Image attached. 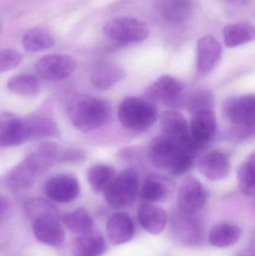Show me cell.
Masks as SVG:
<instances>
[{"mask_svg":"<svg viewBox=\"0 0 255 256\" xmlns=\"http://www.w3.org/2000/svg\"><path fill=\"white\" fill-rule=\"evenodd\" d=\"M160 128L163 136L175 142L196 158L205 148L192 138L190 124L180 112L174 110L163 112L160 117Z\"/></svg>","mask_w":255,"mask_h":256,"instance_id":"cell-7","label":"cell"},{"mask_svg":"<svg viewBox=\"0 0 255 256\" xmlns=\"http://www.w3.org/2000/svg\"><path fill=\"white\" fill-rule=\"evenodd\" d=\"M22 44L27 52H35L52 48L55 40L44 30H33L23 36Z\"/></svg>","mask_w":255,"mask_h":256,"instance_id":"cell-32","label":"cell"},{"mask_svg":"<svg viewBox=\"0 0 255 256\" xmlns=\"http://www.w3.org/2000/svg\"><path fill=\"white\" fill-rule=\"evenodd\" d=\"M183 85L170 76H163L151 84L145 91V98L150 102H161L169 106H178L182 97Z\"/></svg>","mask_w":255,"mask_h":256,"instance_id":"cell-13","label":"cell"},{"mask_svg":"<svg viewBox=\"0 0 255 256\" xmlns=\"http://www.w3.org/2000/svg\"><path fill=\"white\" fill-rule=\"evenodd\" d=\"M25 142L23 117L0 110V147H13Z\"/></svg>","mask_w":255,"mask_h":256,"instance_id":"cell-15","label":"cell"},{"mask_svg":"<svg viewBox=\"0 0 255 256\" xmlns=\"http://www.w3.org/2000/svg\"><path fill=\"white\" fill-rule=\"evenodd\" d=\"M7 88L18 96L31 98L38 96L41 85L37 76L28 74H20L9 79Z\"/></svg>","mask_w":255,"mask_h":256,"instance_id":"cell-28","label":"cell"},{"mask_svg":"<svg viewBox=\"0 0 255 256\" xmlns=\"http://www.w3.org/2000/svg\"><path fill=\"white\" fill-rule=\"evenodd\" d=\"M241 228L236 224L220 222L214 225L208 236V240L212 246L221 249L236 244L241 239Z\"/></svg>","mask_w":255,"mask_h":256,"instance_id":"cell-26","label":"cell"},{"mask_svg":"<svg viewBox=\"0 0 255 256\" xmlns=\"http://www.w3.org/2000/svg\"><path fill=\"white\" fill-rule=\"evenodd\" d=\"M138 220L141 226L151 234L161 233L168 222L166 210L152 203H144L138 210Z\"/></svg>","mask_w":255,"mask_h":256,"instance_id":"cell-22","label":"cell"},{"mask_svg":"<svg viewBox=\"0 0 255 256\" xmlns=\"http://www.w3.org/2000/svg\"><path fill=\"white\" fill-rule=\"evenodd\" d=\"M193 9V0H158L157 2V10L160 18L174 25L187 20Z\"/></svg>","mask_w":255,"mask_h":256,"instance_id":"cell-21","label":"cell"},{"mask_svg":"<svg viewBox=\"0 0 255 256\" xmlns=\"http://www.w3.org/2000/svg\"><path fill=\"white\" fill-rule=\"evenodd\" d=\"M46 196L58 203H68L79 196L80 186L77 178L71 174H60L46 180L44 186Z\"/></svg>","mask_w":255,"mask_h":256,"instance_id":"cell-12","label":"cell"},{"mask_svg":"<svg viewBox=\"0 0 255 256\" xmlns=\"http://www.w3.org/2000/svg\"><path fill=\"white\" fill-rule=\"evenodd\" d=\"M9 206L4 197L0 195V220L3 219L8 212Z\"/></svg>","mask_w":255,"mask_h":256,"instance_id":"cell-37","label":"cell"},{"mask_svg":"<svg viewBox=\"0 0 255 256\" xmlns=\"http://www.w3.org/2000/svg\"><path fill=\"white\" fill-rule=\"evenodd\" d=\"M76 68L74 58L65 54H50L37 60V73L43 79L56 81L70 76Z\"/></svg>","mask_w":255,"mask_h":256,"instance_id":"cell-11","label":"cell"},{"mask_svg":"<svg viewBox=\"0 0 255 256\" xmlns=\"http://www.w3.org/2000/svg\"><path fill=\"white\" fill-rule=\"evenodd\" d=\"M104 236L91 231L80 234L73 244V256H102L107 251Z\"/></svg>","mask_w":255,"mask_h":256,"instance_id":"cell-24","label":"cell"},{"mask_svg":"<svg viewBox=\"0 0 255 256\" xmlns=\"http://www.w3.org/2000/svg\"><path fill=\"white\" fill-rule=\"evenodd\" d=\"M208 192L200 180L193 176L186 178L178 190V210L186 214H199L206 204Z\"/></svg>","mask_w":255,"mask_h":256,"instance_id":"cell-10","label":"cell"},{"mask_svg":"<svg viewBox=\"0 0 255 256\" xmlns=\"http://www.w3.org/2000/svg\"><path fill=\"white\" fill-rule=\"evenodd\" d=\"M61 220L65 226L74 234L80 236L93 231L94 221L89 213L83 208L64 214Z\"/></svg>","mask_w":255,"mask_h":256,"instance_id":"cell-29","label":"cell"},{"mask_svg":"<svg viewBox=\"0 0 255 256\" xmlns=\"http://www.w3.org/2000/svg\"><path fill=\"white\" fill-rule=\"evenodd\" d=\"M118 120L129 130L141 132L151 127L157 120V110L146 98L127 97L120 104Z\"/></svg>","mask_w":255,"mask_h":256,"instance_id":"cell-5","label":"cell"},{"mask_svg":"<svg viewBox=\"0 0 255 256\" xmlns=\"http://www.w3.org/2000/svg\"><path fill=\"white\" fill-rule=\"evenodd\" d=\"M115 176V170L110 166L105 164L93 166L87 172L88 183L96 194L103 192Z\"/></svg>","mask_w":255,"mask_h":256,"instance_id":"cell-30","label":"cell"},{"mask_svg":"<svg viewBox=\"0 0 255 256\" xmlns=\"http://www.w3.org/2000/svg\"><path fill=\"white\" fill-rule=\"evenodd\" d=\"M139 176L133 168L123 170L103 191L105 200L110 207L122 209L131 206L137 196Z\"/></svg>","mask_w":255,"mask_h":256,"instance_id":"cell-6","label":"cell"},{"mask_svg":"<svg viewBox=\"0 0 255 256\" xmlns=\"http://www.w3.org/2000/svg\"><path fill=\"white\" fill-rule=\"evenodd\" d=\"M148 156L156 168L174 176H181L190 171L196 159L194 155L163 135L151 140Z\"/></svg>","mask_w":255,"mask_h":256,"instance_id":"cell-2","label":"cell"},{"mask_svg":"<svg viewBox=\"0 0 255 256\" xmlns=\"http://www.w3.org/2000/svg\"><path fill=\"white\" fill-rule=\"evenodd\" d=\"M198 214L183 213L178 210L172 221V230L175 238L182 244L196 246L203 242L205 227Z\"/></svg>","mask_w":255,"mask_h":256,"instance_id":"cell-9","label":"cell"},{"mask_svg":"<svg viewBox=\"0 0 255 256\" xmlns=\"http://www.w3.org/2000/svg\"><path fill=\"white\" fill-rule=\"evenodd\" d=\"M87 154L85 150L76 148H60L57 162L61 164H80L86 160Z\"/></svg>","mask_w":255,"mask_h":256,"instance_id":"cell-36","label":"cell"},{"mask_svg":"<svg viewBox=\"0 0 255 256\" xmlns=\"http://www.w3.org/2000/svg\"><path fill=\"white\" fill-rule=\"evenodd\" d=\"M58 149L59 146L52 142L40 144L4 176L6 186L14 191L29 188L40 174L56 162Z\"/></svg>","mask_w":255,"mask_h":256,"instance_id":"cell-1","label":"cell"},{"mask_svg":"<svg viewBox=\"0 0 255 256\" xmlns=\"http://www.w3.org/2000/svg\"><path fill=\"white\" fill-rule=\"evenodd\" d=\"M238 182L242 192L247 196L255 194V156L253 153L242 162L238 172Z\"/></svg>","mask_w":255,"mask_h":256,"instance_id":"cell-33","label":"cell"},{"mask_svg":"<svg viewBox=\"0 0 255 256\" xmlns=\"http://www.w3.org/2000/svg\"><path fill=\"white\" fill-rule=\"evenodd\" d=\"M105 36L112 42L131 44L143 42L149 34L144 21L133 16H120L111 20L103 27Z\"/></svg>","mask_w":255,"mask_h":256,"instance_id":"cell-8","label":"cell"},{"mask_svg":"<svg viewBox=\"0 0 255 256\" xmlns=\"http://www.w3.org/2000/svg\"><path fill=\"white\" fill-rule=\"evenodd\" d=\"M122 68L112 62L98 63L91 72V81L93 86L100 90H108L125 78Z\"/></svg>","mask_w":255,"mask_h":256,"instance_id":"cell-23","label":"cell"},{"mask_svg":"<svg viewBox=\"0 0 255 256\" xmlns=\"http://www.w3.org/2000/svg\"><path fill=\"white\" fill-rule=\"evenodd\" d=\"M61 218L47 216L31 221L32 232L37 240L45 244L58 246L65 238V232L61 226Z\"/></svg>","mask_w":255,"mask_h":256,"instance_id":"cell-17","label":"cell"},{"mask_svg":"<svg viewBox=\"0 0 255 256\" xmlns=\"http://www.w3.org/2000/svg\"><path fill=\"white\" fill-rule=\"evenodd\" d=\"M70 122L83 132L103 127L111 118V108L106 100L91 96L79 98L69 106Z\"/></svg>","mask_w":255,"mask_h":256,"instance_id":"cell-4","label":"cell"},{"mask_svg":"<svg viewBox=\"0 0 255 256\" xmlns=\"http://www.w3.org/2000/svg\"><path fill=\"white\" fill-rule=\"evenodd\" d=\"M22 61V56L14 50L0 51V74L13 70L19 66Z\"/></svg>","mask_w":255,"mask_h":256,"instance_id":"cell-35","label":"cell"},{"mask_svg":"<svg viewBox=\"0 0 255 256\" xmlns=\"http://www.w3.org/2000/svg\"><path fill=\"white\" fill-rule=\"evenodd\" d=\"M25 213L27 218L31 221L47 216L61 218L57 208L49 200L40 197L30 198L26 202Z\"/></svg>","mask_w":255,"mask_h":256,"instance_id":"cell-31","label":"cell"},{"mask_svg":"<svg viewBox=\"0 0 255 256\" xmlns=\"http://www.w3.org/2000/svg\"><path fill=\"white\" fill-rule=\"evenodd\" d=\"M221 44L212 36L201 38L197 43V69L202 74L211 72L221 58Z\"/></svg>","mask_w":255,"mask_h":256,"instance_id":"cell-18","label":"cell"},{"mask_svg":"<svg viewBox=\"0 0 255 256\" xmlns=\"http://www.w3.org/2000/svg\"><path fill=\"white\" fill-rule=\"evenodd\" d=\"M227 1L235 4H243L247 2V0H227Z\"/></svg>","mask_w":255,"mask_h":256,"instance_id":"cell-38","label":"cell"},{"mask_svg":"<svg viewBox=\"0 0 255 256\" xmlns=\"http://www.w3.org/2000/svg\"><path fill=\"white\" fill-rule=\"evenodd\" d=\"M255 37V26L250 22L230 24L223 30V40L228 48H237L250 43Z\"/></svg>","mask_w":255,"mask_h":256,"instance_id":"cell-27","label":"cell"},{"mask_svg":"<svg viewBox=\"0 0 255 256\" xmlns=\"http://www.w3.org/2000/svg\"><path fill=\"white\" fill-rule=\"evenodd\" d=\"M201 174L212 182L223 180L229 176L231 162L229 156L220 150H214L201 156L197 161Z\"/></svg>","mask_w":255,"mask_h":256,"instance_id":"cell-14","label":"cell"},{"mask_svg":"<svg viewBox=\"0 0 255 256\" xmlns=\"http://www.w3.org/2000/svg\"><path fill=\"white\" fill-rule=\"evenodd\" d=\"M135 234V226L130 215L117 212L109 218L106 225L108 240L114 246L130 242Z\"/></svg>","mask_w":255,"mask_h":256,"instance_id":"cell-19","label":"cell"},{"mask_svg":"<svg viewBox=\"0 0 255 256\" xmlns=\"http://www.w3.org/2000/svg\"><path fill=\"white\" fill-rule=\"evenodd\" d=\"M23 123L26 142L53 138L60 136L58 126L49 117L40 115L29 116L23 117Z\"/></svg>","mask_w":255,"mask_h":256,"instance_id":"cell-20","label":"cell"},{"mask_svg":"<svg viewBox=\"0 0 255 256\" xmlns=\"http://www.w3.org/2000/svg\"><path fill=\"white\" fill-rule=\"evenodd\" d=\"M187 108L190 114L202 110H213L214 97L210 92L202 90L194 93L187 100Z\"/></svg>","mask_w":255,"mask_h":256,"instance_id":"cell-34","label":"cell"},{"mask_svg":"<svg viewBox=\"0 0 255 256\" xmlns=\"http://www.w3.org/2000/svg\"><path fill=\"white\" fill-rule=\"evenodd\" d=\"M255 98L253 94L235 96L228 99L223 114L231 124L224 134L228 140L243 141L254 136Z\"/></svg>","mask_w":255,"mask_h":256,"instance_id":"cell-3","label":"cell"},{"mask_svg":"<svg viewBox=\"0 0 255 256\" xmlns=\"http://www.w3.org/2000/svg\"><path fill=\"white\" fill-rule=\"evenodd\" d=\"M190 129L192 138L202 147H206L217 132V122L214 110H202L192 112Z\"/></svg>","mask_w":255,"mask_h":256,"instance_id":"cell-16","label":"cell"},{"mask_svg":"<svg viewBox=\"0 0 255 256\" xmlns=\"http://www.w3.org/2000/svg\"><path fill=\"white\" fill-rule=\"evenodd\" d=\"M172 188L169 179L158 174H150L142 184L141 196L148 202H159L169 197Z\"/></svg>","mask_w":255,"mask_h":256,"instance_id":"cell-25","label":"cell"},{"mask_svg":"<svg viewBox=\"0 0 255 256\" xmlns=\"http://www.w3.org/2000/svg\"><path fill=\"white\" fill-rule=\"evenodd\" d=\"M241 256H255L254 255V250L250 251V250L246 251V252H243Z\"/></svg>","mask_w":255,"mask_h":256,"instance_id":"cell-39","label":"cell"}]
</instances>
